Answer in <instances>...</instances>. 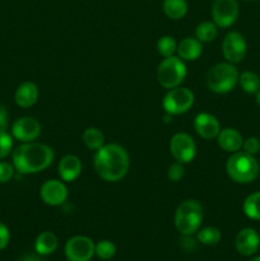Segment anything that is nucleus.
<instances>
[{
	"instance_id": "nucleus-1",
	"label": "nucleus",
	"mask_w": 260,
	"mask_h": 261,
	"mask_svg": "<svg viewBox=\"0 0 260 261\" xmlns=\"http://www.w3.org/2000/svg\"><path fill=\"white\" fill-rule=\"evenodd\" d=\"M93 167L97 175L109 182H117L126 176L130 167V158L122 145L111 143L96 150Z\"/></svg>"
},
{
	"instance_id": "nucleus-2",
	"label": "nucleus",
	"mask_w": 260,
	"mask_h": 261,
	"mask_svg": "<svg viewBox=\"0 0 260 261\" xmlns=\"http://www.w3.org/2000/svg\"><path fill=\"white\" fill-rule=\"evenodd\" d=\"M53 148L42 143H23L13 152V166L22 175H32L46 170L53 163Z\"/></svg>"
},
{
	"instance_id": "nucleus-3",
	"label": "nucleus",
	"mask_w": 260,
	"mask_h": 261,
	"mask_svg": "<svg viewBox=\"0 0 260 261\" xmlns=\"http://www.w3.org/2000/svg\"><path fill=\"white\" fill-rule=\"evenodd\" d=\"M229 178L237 184H250L259 176L260 165L255 155L246 152H235L226 163Z\"/></svg>"
},
{
	"instance_id": "nucleus-4",
	"label": "nucleus",
	"mask_w": 260,
	"mask_h": 261,
	"mask_svg": "<svg viewBox=\"0 0 260 261\" xmlns=\"http://www.w3.org/2000/svg\"><path fill=\"white\" fill-rule=\"evenodd\" d=\"M203 222V208L194 199H186L178 204L175 213V227L183 236H191L199 231Z\"/></svg>"
},
{
	"instance_id": "nucleus-5",
	"label": "nucleus",
	"mask_w": 260,
	"mask_h": 261,
	"mask_svg": "<svg viewBox=\"0 0 260 261\" xmlns=\"http://www.w3.org/2000/svg\"><path fill=\"white\" fill-rule=\"evenodd\" d=\"M239 70L235 64L218 63L212 66L206 73V86L217 94H224L231 92L239 83Z\"/></svg>"
},
{
	"instance_id": "nucleus-6",
	"label": "nucleus",
	"mask_w": 260,
	"mask_h": 261,
	"mask_svg": "<svg viewBox=\"0 0 260 261\" xmlns=\"http://www.w3.org/2000/svg\"><path fill=\"white\" fill-rule=\"evenodd\" d=\"M186 76V65L178 56L165 58L157 69V81L163 88L172 89L180 87Z\"/></svg>"
},
{
	"instance_id": "nucleus-7",
	"label": "nucleus",
	"mask_w": 260,
	"mask_h": 261,
	"mask_svg": "<svg viewBox=\"0 0 260 261\" xmlns=\"http://www.w3.org/2000/svg\"><path fill=\"white\" fill-rule=\"evenodd\" d=\"M194 93L188 88L184 87H176L170 89L163 97L162 107L166 114L170 115H181L188 112L194 105Z\"/></svg>"
},
{
	"instance_id": "nucleus-8",
	"label": "nucleus",
	"mask_w": 260,
	"mask_h": 261,
	"mask_svg": "<svg viewBox=\"0 0 260 261\" xmlns=\"http://www.w3.org/2000/svg\"><path fill=\"white\" fill-rule=\"evenodd\" d=\"M170 152L177 162H191L196 154V144L193 137L188 133H176L170 142Z\"/></svg>"
},
{
	"instance_id": "nucleus-9",
	"label": "nucleus",
	"mask_w": 260,
	"mask_h": 261,
	"mask_svg": "<svg viewBox=\"0 0 260 261\" xmlns=\"http://www.w3.org/2000/svg\"><path fill=\"white\" fill-rule=\"evenodd\" d=\"M240 7L237 0H214L212 5V18L217 27L227 28L239 18Z\"/></svg>"
},
{
	"instance_id": "nucleus-10",
	"label": "nucleus",
	"mask_w": 260,
	"mask_h": 261,
	"mask_svg": "<svg viewBox=\"0 0 260 261\" xmlns=\"http://www.w3.org/2000/svg\"><path fill=\"white\" fill-rule=\"evenodd\" d=\"M222 53L224 59L231 64H239L245 59L247 53L246 40L240 32H228L222 42Z\"/></svg>"
},
{
	"instance_id": "nucleus-11",
	"label": "nucleus",
	"mask_w": 260,
	"mask_h": 261,
	"mask_svg": "<svg viewBox=\"0 0 260 261\" xmlns=\"http://www.w3.org/2000/svg\"><path fill=\"white\" fill-rule=\"evenodd\" d=\"M94 246L89 237L74 236L66 242L65 256L69 261H89L94 255Z\"/></svg>"
},
{
	"instance_id": "nucleus-12",
	"label": "nucleus",
	"mask_w": 260,
	"mask_h": 261,
	"mask_svg": "<svg viewBox=\"0 0 260 261\" xmlns=\"http://www.w3.org/2000/svg\"><path fill=\"white\" fill-rule=\"evenodd\" d=\"M13 137L22 143H30L37 139L41 134V124L31 116L15 120L12 127Z\"/></svg>"
},
{
	"instance_id": "nucleus-13",
	"label": "nucleus",
	"mask_w": 260,
	"mask_h": 261,
	"mask_svg": "<svg viewBox=\"0 0 260 261\" xmlns=\"http://www.w3.org/2000/svg\"><path fill=\"white\" fill-rule=\"evenodd\" d=\"M40 195L45 204L50 206H58L65 203L68 198V189L63 181L48 180L41 186Z\"/></svg>"
},
{
	"instance_id": "nucleus-14",
	"label": "nucleus",
	"mask_w": 260,
	"mask_h": 261,
	"mask_svg": "<svg viewBox=\"0 0 260 261\" xmlns=\"http://www.w3.org/2000/svg\"><path fill=\"white\" fill-rule=\"evenodd\" d=\"M194 129L200 138L205 140H212L218 137L219 132H221V125L214 115L201 112V114L196 115L194 119Z\"/></svg>"
},
{
	"instance_id": "nucleus-15",
	"label": "nucleus",
	"mask_w": 260,
	"mask_h": 261,
	"mask_svg": "<svg viewBox=\"0 0 260 261\" xmlns=\"http://www.w3.org/2000/svg\"><path fill=\"white\" fill-rule=\"evenodd\" d=\"M236 250L244 256H252L259 250L260 236L254 228H242L235 240Z\"/></svg>"
},
{
	"instance_id": "nucleus-16",
	"label": "nucleus",
	"mask_w": 260,
	"mask_h": 261,
	"mask_svg": "<svg viewBox=\"0 0 260 261\" xmlns=\"http://www.w3.org/2000/svg\"><path fill=\"white\" fill-rule=\"evenodd\" d=\"M217 142L218 145L223 150L228 153L239 152L244 144V138H242L241 133L239 130L233 129V127H226L219 132L218 137H217Z\"/></svg>"
},
{
	"instance_id": "nucleus-17",
	"label": "nucleus",
	"mask_w": 260,
	"mask_h": 261,
	"mask_svg": "<svg viewBox=\"0 0 260 261\" xmlns=\"http://www.w3.org/2000/svg\"><path fill=\"white\" fill-rule=\"evenodd\" d=\"M59 175L61 180L71 182L78 178L82 173V162L76 155L68 154L63 157L59 162Z\"/></svg>"
},
{
	"instance_id": "nucleus-18",
	"label": "nucleus",
	"mask_w": 260,
	"mask_h": 261,
	"mask_svg": "<svg viewBox=\"0 0 260 261\" xmlns=\"http://www.w3.org/2000/svg\"><path fill=\"white\" fill-rule=\"evenodd\" d=\"M38 99V87L33 82H24L17 88L14 93V101L22 109L32 107Z\"/></svg>"
},
{
	"instance_id": "nucleus-19",
	"label": "nucleus",
	"mask_w": 260,
	"mask_h": 261,
	"mask_svg": "<svg viewBox=\"0 0 260 261\" xmlns=\"http://www.w3.org/2000/svg\"><path fill=\"white\" fill-rule=\"evenodd\" d=\"M177 56L184 61H194L203 53L201 42L196 37H185L177 45Z\"/></svg>"
},
{
	"instance_id": "nucleus-20",
	"label": "nucleus",
	"mask_w": 260,
	"mask_h": 261,
	"mask_svg": "<svg viewBox=\"0 0 260 261\" xmlns=\"http://www.w3.org/2000/svg\"><path fill=\"white\" fill-rule=\"evenodd\" d=\"M59 240L54 232L45 231L40 233L36 239L35 249L36 252L40 255H50L58 249Z\"/></svg>"
},
{
	"instance_id": "nucleus-21",
	"label": "nucleus",
	"mask_w": 260,
	"mask_h": 261,
	"mask_svg": "<svg viewBox=\"0 0 260 261\" xmlns=\"http://www.w3.org/2000/svg\"><path fill=\"white\" fill-rule=\"evenodd\" d=\"M162 8L165 14L173 20L181 19L188 13L186 0H163Z\"/></svg>"
},
{
	"instance_id": "nucleus-22",
	"label": "nucleus",
	"mask_w": 260,
	"mask_h": 261,
	"mask_svg": "<svg viewBox=\"0 0 260 261\" xmlns=\"http://www.w3.org/2000/svg\"><path fill=\"white\" fill-rule=\"evenodd\" d=\"M239 84L247 94H256L260 91V76L254 71H244L239 76Z\"/></svg>"
},
{
	"instance_id": "nucleus-23",
	"label": "nucleus",
	"mask_w": 260,
	"mask_h": 261,
	"mask_svg": "<svg viewBox=\"0 0 260 261\" xmlns=\"http://www.w3.org/2000/svg\"><path fill=\"white\" fill-rule=\"evenodd\" d=\"M82 139H83L84 145L91 150H98L105 145L103 133L97 127H88L84 130Z\"/></svg>"
},
{
	"instance_id": "nucleus-24",
	"label": "nucleus",
	"mask_w": 260,
	"mask_h": 261,
	"mask_svg": "<svg viewBox=\"0 0 260 261\" xmlns=\"http://www.w3.org/2000/svg\"><path fill=\"white\" fill-rule=\"evenodd\" d=\"M242 211L247 218L260 221V191L250 194L245 199L244 204H242Z\"/></svg>"
},
{
	"instance_id": "nucleus-25",
	"label": "nucleus",
	"mask_w": 260,
	"mask_h": 261,
	"mask_svg": "<svg viewBox=\"0 0 260 261\" xmlns=\"http://www.w3.org/2000/svg\"><path fill=\"white\" fill-rule=\"evenodd\" d=\"M218 35V27L214 22H201L195 28V37L201 43L212 42Z\"/></svg>"
},
{
	"instance_id": "nucleus-26",
	"label": "nucleus",
	"mask_w": 260,
	"mask_h": 261,
	"mask_svg": "<svg viewBox=\"0 0 260 261\" xmlns=\"http://www.w3.org/2000/svg\"><path fill=\"white\" fill-rule=\"evenodd\" d=\"M221 231H219L217 227H204V228L199 229L198 231V239L199 242H201L203 245H206V246H213V245H217L219 241H221Z\"/></svg>"
},
{
	"instance_id": "nucleus-27",
	"label": "nucleus",
	"mask_w": 260,
	"mask_h": 261,
	"mask_svg": "<svg viewBox=\"0 0 260 261\" xmlns=\"http://www.w3.org/2000/svg\"><path fill=\"white\" fill-rule=\"evenodd\" d=\"M176 50H177V43H176L175 38L171 37V36H162V37L157 41V51L163 56V58L173 56L175 55Z\"/></svg>"
},
{
	"instance_id": "nucleus-28",
	"label": "nucleus",
	"mask_w": 260,
	"mask_h": 261,
	"mask_svg": "<svg viewBox=\"0 0 260 261\" xmlns=\"http://www.w3.org/2000/svg\"><path fill=\"white\" fill-rule=\"evenodd\" d=\"M94 254L102 260H110L116 254V246L109 240H102L94 246Z\"/></svg>"
},
{
	"instance_id": "nucleus-29",
	"label": "nucleus",
	"mask_w": 260,
	"mask_h": 261,
	"mask_svg": "<svg viewBox=\"0 0 260 261\" xmlns=\"http://www.w3.org/2000/svg\"><path fill=\"white\" fill-rule=\"evenodd\" d=\"M13 148V139L7 130H0V160L7 157Z\"/></svg>"
},
{
	"instance_id": "nucleus-30",
	"label": "nucleus",
	"mask_w": 260,
	"mask_h": 261,
	"mask_svg": "<svg viewBox=\"0 0 260 261\" xmlns=\"http://www.w3.org/2000/svg\"><path fill=\"white\" fill-rule=\"evenodd\" d=\"M184 175H185V168H184L183 163H180L176 161L175 163H172V165L168 167L167 177L170 178L171 181H173V182H177V181H180L181 178L184 177Z\"/></svg>"
},
{
	"instance_id": "nucleus-31",
	"label": "nucleus",
	"mask_w": 260,
	"mask_h": 261,
	"mask_svg": "<svg viewBox=\"0 0 260 261\" xmlns=\"http://www.w3.org/2000/svg\"><path fill=\"white\" fill-rule=\"evenodd\" d=\"M242 148H244V152L249 153V154H257L260 152V139L256 137L247 138V139L244 140Z\"/></svg>"
},
{
	"instance_id": "nucleus-32",
	"label": "nucleus",
	"mask_w": 260,
	"mask_h": 261,
	"mask_svg": "<svg viewBox=\"0 0 260 261\" xmlns=\"http://www.w3.org/2000/svg\"><path fill=\"white\" fill-rule=\"evenodd\" d=\"M14 170L10 163L8 162H0V184H7L14 176Z\"/></svg>"
},
{
	"instance_id": "nucleus-33",
	"label": "nucleus",
	"mask_w": 260,
	"mask_h": 261,
	"mask_svg": "<svg viewBox=\"0 0 260 261\" xmlns=\"http://www.w3.org/2000/svg\"><path fill=\"white\" fill-rule=\"evenodd\" d=\"M10 240V233L9 229L5 224L0 223V250H4L8 246Z\"/></svg>"
},
{
	"instance_id": "nucleus-34",
	"label": "nucleus",
	"mask_w": 260,
	"mask_h": 261,
	"mask_svg": "<svg viewBox=\"0 0 260 261\" xmlns=\"http://www.w3.org/2000/svg\"><path fill=\"white\" fill-rule=\"evenodd\" d=\"M8 122H9V115H8L7 109L0 105V130H7Z\"/></svg>"
},
{
	"instance_id": "nucleus-35",
	"label": "nucleus",
	"mask_w": 260,
	"mask_h": 261,
	"mask_svg": "<svg viewBox=\"0 0 260 261\" xmlns=\"http://www.w3.org/2000/svg\"><path fill=\"white\" fill-rule=\"evenodd\" d=\"M181 245H183L184 249H186V250L195 249V241H194L190 236H184L183 241H181Z\"/></svg>"
},
{
	"instance_id": "nucleus-36",
	"label": "nucleus",
	"mask_w": 260,
	"mask_h": 261,
	"mask_svg": "<svg viewBox=\"0 0 260 261\" xmlns=\"http://www.w3.org/2000/svg\"><path fill=\"white\" fill-rule=\"evenodd\" d=\"M22 261H42V260H41L40 257L35 256V255H27V256L23 257Z\"/></svg>"
},
{
	"instance_id": "nucleus-37",
	"label": "nucleus",
	"mask_w": 260,
	"mask_h": 261,
	"mask_svg": "<svg viewBox=\"0 0 260 261\" xmlns=\"http://www.w3.org/2000/svg\"><path fill=\"white\" fill-rule=\"evenodd\" d=\"M256 103L260 106V91L256 93Z\"/></svg>"
},
{
	"instance_id": "nucleus-38",
	"label": "nucleus",
	"mask_w": 260,
	"mask_h": 261,
	"mask_svg": "<svg viewBox=\"0 0 260 261\" xmlns=\"http://www.w3.org/2000/svg\"><path fill=\"white\" fill-rule=\"evenodd\" d=\"M249 261H260V256H255V257H252V259H250Z\"/></svg>"
},
{
	"instance_id": "nucleus-39",
	"label": "nucleus",
	"mask_w": 260,
	"mask_h": 261,
	"mask_svg": "<svg viewBox=\"0 0 260 261\" xmlns=\"http://www.w3.org/2000/svg\"><path fill=\"white\" fill-rule=\"evenodd\" d=\"M246 2H256V0H246Z\"/></svg>"
}]
</instances>
